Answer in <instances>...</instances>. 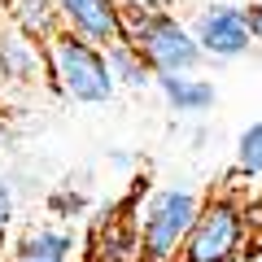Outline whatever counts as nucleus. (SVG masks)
Returning <instances> with one entry per match:
<instances>
[{
	"label": "nucleus",
	"mask_w": 262,
	"mask_h": 262,
	"mask_svg": "<svg viewBox=\"0 0 262 262\" xmlns=\"http://www.w3.org/2000/svg\"><path fill=\"white\" fill-rule=\"evenodd\" d=\"M158 92L166 101L170 114H184V118H201V114L214 110L219 101V88L201 75H162L158 79Z\"/></svg>",
	"instance_id": "obj_9"
},
{
	"label": "nucleus",
	"mask_w": 262,
	"mask_h": 262,
	"mask_svg": "<svg viewBox=\"0 0 262 262\" xmlns=\"http://www.w3.org/2000/svg\"><path fill=\"white\" fill-rule=\"evenodd\" d=\"M61 27L75 31L79 39L96 48H114L127 39V18H122L118 0H57Z\"/></svg>",
	"instance_id": "obj_7"
},
{
	"label": "nucleus",
	"mask_w": 262,
	"mask_h": 262,
	"mask_svg": "<svg viewBox=\"0 0 262 262\" xmlns=\"http://www.w3.org/2000/svg\"><path fill=\"white\" fill-rule=\"evenodd\" d=\"M192 39L201 44L206 61L223 66V61H241L245 53L253 48L249 22H245V5H206L192 22Z\"/></svg>",
	"instance_id": "obj_5"
},
{
	"label": "nucleus",
	"mask_w": 262,
	"mask_h": 262,
	"mask_svg": "<svg viewBox=\"0 0 262 262\" xmlns=\"http://www.w3.org/2000/svg\"><path fill=\"white\" fill-rule=\"evenodd\" d=\"M0 9L22 35H31L35 44H48V39L61 31V13H57V0H0Z\"/></svg>",
	"instance_id": "obj_11"
},
{
	"label": "nucleus",
	"mask_w": 262,
	"mask_h": 262,
	"mask_svg": "<svg viewBox=\"0 0 262 262\" xmlns=\"http://www.w3.org/2000/svg\"><path fill=\"white\" fill-rule=\"evenodd\" d=\"M140 192H144V179H136V192L96 219L92 262H140Z\"/></svg>",
	"instance_id": "obj_6"
},
{
	"label": "nucleus",
	"mask_w": 262,
	"mask_h": 262,
	"mask_svg": "<svg viewBox=\"0 0 262 262\" xmlns=\"http://www.w3.org/2000/svg\"><path fill=\"white\" fill-rule=\"evenodd\" d=\"M245 232H249V214H245L241 196L206 192V206H201L188 241L179 245V253L170 262H236Z\"/></svg>",
	"instance_id": "obj_4"
},
{
	"label": "nucleus",
	"mask_w": 262,
	"mask_h": 262,
	"mask_svg": "<svg viewBox=\"0 0 262 262\" xmlns=\"http://www.w3.org/2000/svg\"><path fill=\"white\" fill-rule=\"evenodd\" d=\"M236 175H262V118H253L236 140Z\"/></svg>",
	"instance_id": "obj_13"
},
{
	"label": "nucleus",
	"mask_w": 262,
	"mask_h": 262,
	"mask_svg": "<svg viewBox=\"0 0 262 262\" xmlns=\"http://www.w3.org/2000/svg\"><path fill=\"white\" fill-rule=\"evenodd\" d=\"M48 210H53V214H79V210H83V192H57L53 201H48Z\"/></svg>",
	"instance_id": "obj_15"
},
{
	"label": "nucleus",
	"mask_w": 262,
	"mask_h": 262,
	"mask_svg": "<svg viewBox=\"0 0 262 262\" xmlns=\"http://www.w3.org/2000/svg\"><path fill=\"white\" fill-rule=\"evenodd\" d=\"M48 53V75L53 83L61 88V96H70L75 105H110L118 83H114V70H110V57L105 48L79 39L75 31H57L53 39L44 44Z\"/></svg>",
	"instance_id": "obj_1"
},
{
	"label": "nucleus",
	"mask_w": 262,
	"mask_h": 262,
	"mask_svg": "<svg viewBox=\"0 0 262 262\" xmlns=\"http://www.w3.org/2000/svg\"><path fill=\"white\" fill-rule=\"evenodd\" d=\"M127 44L149 61L153 75H196L206 66V53L192 39V27L175 13H136L127 18Z\"/></svg>",
	"instance_id": "obj_3"
},
{
	"label": "nucleus",
	"mask_w": 262,
	"mask_h": 262,
	"mask_svg": "<svg viewBox=\"0 0 262 262\" xmlns=\"http://www.w3.org/2000/svg\"><path fill=\"white\" fill-rule=\"evenodd\" d=\"M70 258H75V232L53 223L27 227L9 249V262H70Z\"/></svg>",
	"instance_id": "obj_10"
},
{
	"label": "nucleus",
	"mask_w": 262,
	"mask_h": 262,
	"mask_svg": "<svg viewBox=\"0 0 262 262\" xmlns=\"http://www.w3.org/2000/svg\"><path fill=\"white\" fill-rule=\"evenodd\" d=\"M206 206V192L188 184L158 188L140 201V262H170L188 241L196 214Z\"/></svg>",
	"instance_id": "obj_2"
},
{
	"label": "nucleus",
	"mask_w": 262,
	"mask_h": 262,
	"mask_svg": "<svg viewBox=\"0 0 262 262\" xmlns=\"http://www.w3.org/2000/svg\"><path fill=\"white\" fill-rule=\"evenodd\" d=\"M9 219H13V188L9 179H0V232L9 227Z\"/></svg>",
	"instance_id": "obj_17"
},
{
	"label": "nucleus",
	"mask_w": 262,
	"mask_h": 262,
	"mask_svg": "<svg viewBox=\"0 0 262 262\" xmlns=\"http://www.w3.org/2000/svg\"><path fill=\"white\" fill-rule=\"evenodd\" d=\"M175 0H118L122 18H136V13H170Z\"/></svg>",
	"instance_id": "obj_14"
},
{
	"label": "nucleus",
	"mask_w": 262,
	"mask_h": 262,
	"mask_svg": "<svg viewBox=\"0 0 262 262\" xmlns=\"http://www.w3.org/2000/svg\"><path fill=\"white\" fill-rule=\"evenodd\" d=\"M105 57H110V70H114V83L118 88H149V83H158V75L149 70V61H144L127 39L114 44V48H105Z\"/></svg>",
	"instance_id": "obj_12"
},
{
	"label": "nucleus",
	"mask_w": 262,
	"mask_h": 262,
	"mask_svg": "<svg viewBox=\"0 0 262 262\" xmlns=\"http://www.w3.org/2000/svg\"><path fill=\"white\" fill-rule=\"evenodd\" d=\"M48 75V53L31 35H22L13 22L0 27V83L5 88H39Z\"/></svg>",
	"instance_id": "obj_8"
},
{
	"label": "nucleus",
	"mask_w": 262,
	"mask_h": 262,
	"mask_svg": "<svg viewBox=\"0 0 262 262\" xmlns=\"http://www.w3.org/2000/svg\"><path fill=\"white\" fill-rule=\"evenodd\" d=\"M245 22H249L253 44H262V0H249V5H245Z\"/></svg>",
	"instance_id": "obj_16"
}]
</instances>
